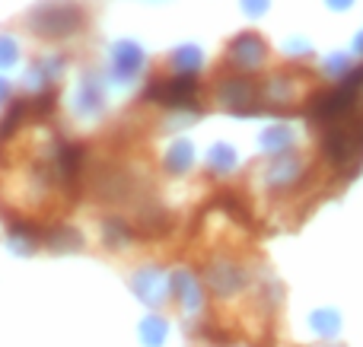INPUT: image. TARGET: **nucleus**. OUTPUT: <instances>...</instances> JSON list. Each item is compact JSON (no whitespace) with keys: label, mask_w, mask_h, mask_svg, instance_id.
Instances as JSON below:
<instances>
[{"label":"nucleus","mask_w":363,"mask_h":347,"mask_svg":"<svg viewBox=\"0 0 363 347\" xmlns=\"http://www.w3.org/2000/svg\"><path fill=\"white\" fill-rule=\"evenodd\" d=\"M86 16L83 6L70 4V0H55V4H42L29 16V29L38 32L42 38H70L74 32L83 29Z\"/></svg>","instance_id":"obj_1"},{"label":"nucleus","mask_w":363,"mask_h":347,"mask_svg":"<svg viewBox=\"0 0 363 347\" xmlns=\"http://www.w3.org/2000/svg\"><path fill=\"white\" fill-rule=\"evenodd\" d=\"M144 99L160 102L166 108H179V106H191L198 99V80L191 74H176L169 80H150Z\"/></svg>","instance_id":"obj_2"},{"label":"nucleus","mask_w":363,"mask_h":347,"mask_svg":"<svg viewBox=\"0 0 363 347\" xmlns=\"http://www.w3.org/2000/svg\"><path fill=\"white\" fill-rule=\"evenodd\" d=\"M226 57H230V64L236 70H258L268 61V45H264L262 35H255V32H242V35L233 38Z\"/></svg>","instance_id":"obj_3"},{"label":"nucleus","mask_w":363,"mask_h":347,"mask_svg":"<svg viewBox=\"0 0 363 347\" xmlns=\"http://www.w3.org/2000/svg\"><path fill=\"white\" fill-rule=\"evenodd\" d=\"M217 99L223 108H230V112H239L245 115L249 108H255L258 102V86L252 80H245V76H226V80L217 83Z\"/></svg>","instance_id":"obj_4"},{"label":"nucleus","mask_w":363,"mask_h":347,"mask_svg":"<svg viewBox=\"0 0 363 347\" xmlns=\"http://www.w3.org/2000/svg\"><path fill=\"white\" fill-rule=\"evenodd\" d=\"M140 67H144V55H140V48L131 45V42H121L118 48H115V74H118L121 80H128V76H134Z\"/></svg>","instance_id":"obj_5"},{"label":"nucleus","mask_w":363,"mask_h":347,"mask_svg":"<svg viewBox=\"0 0 363 347\" xmlns=\"http://www.w3.org/2000/svg\"><path fill=\"white\" fill-rule=\"evenodd\" d=\"M172 64H176L179 74H194V70L201 67V51L188 45V48H182V51L172 55Z\"/></svg>","instance_id":"obj_6"},{"label":"nucleus","mask_w":363,"mask_h":347,"mask_svg":"<svg viewBox=\"0 0 363 347\" xmlns=\"http://www.w3.org/2000/svg\"><path fill=\"white\" fill-rule=\"evenodd\" d=\"M169 159H172V163H169V169H188V159H191V147H188V144H176V147H172V153H169Z\"/></svg>","instance_id":"obj_7"},{"label":"nucleus","mask_w":363,"mask_h":347,"mask_svg":"<svg viewBox=\"0 0 363 347\" xmlns=\"http://www.w3.org/2000/svg\"><path fill=\"white\" fill-rule=\"evenodd\" d=\"M16 61V42L10 35L0 38V64H13Z\"/></svg>","instance_id":"obj_8"},{"label":"nucleus","mask_w":363,"mask_h":347,"mask_svg":"<svg viewBox=\"0 0 363 347\" xmlns=\"http://www.w3.org/2000/svg\"><path fill=\"white\" fill-rule=\"evenodd\" d=\"M245 4V10L255 16V13H264V6H268V0H242Z\"/></svg>","instance_id":"obj_9"},{"label":"nucleus","mask_w":363,"mask_h":347,"mask_svg":"<svg viewBox=\"0 0 363 347\" xmlns=\"http://www.w3.org/2000/svg\"><path fill=\"white\" fill-rule=\"evenodd\" d=\"M332 4H335V6H347V4H351V0H332Z\"/></svg>","instance_id":"obj_10"},{"label":"nucleus","mask_w":363,"mask_h":347,"mask_svg":"<svg viewBox=\"0 0 363 347\" xmlns=\"http://www.w3.org/2000/svg\"><path fill=\"white\" fill-rule=\"evenodd\" d=\"M4 96H6V83H0V99H4Z\"/></svg>","instance_id":"obj_11"}]
</instances>
